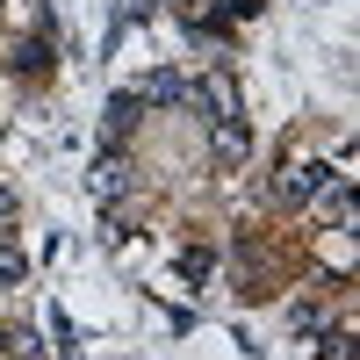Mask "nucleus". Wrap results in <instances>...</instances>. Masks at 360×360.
<instances>
[{"label":"nucleus","instance_id":"1","mask_svg":"<svg viewBox=\"0 0 360 360\" xmlns=\"http://www.w3.org/2000/svg\"><path fill=\"white\" fill-rule=\"evenodd\" d=\"M209 152H217V166H245V152H252L245 115H217V123H209Z\"/></svg>","mask_w":360,"mask_h":360},{"label":"nucleus","instance_id":"2","mask_svg":"<svg viewBox=\"0 0 360 360\" xmlns=\"http://www.w3.org/2000/svg\"><path fill=\"white\" fill-rule=\"evenodd\" d=\"M332 180V166H317V159H295V166H281V180H274V195L281 202H317V188Z\"/></svg>","mask_w":360,"mask_h":360},{"label":"nucleus","instance_id":"3","mask_svg":"<svg viewBox=\"0 0 360 360\" xmlns=\"http://www.w3.org/2000/svg\"><path fill=\"white\" fill-rule=\"evenodd\" d=\"M188 101L209 108V123H217V115H238V86H231V72H209L202 86H188Z\"/></svg>","mask_w":360,"mask_h":360},{"label":"nucleus","instance_id":"4","mask_svg":"<svg viewBox=\"0 0 360 360\" xmlns=\"http://www.w3.org/2000/svg\"><path fill=\"white\" fill-rule=\"evenodd\" d=\"M137 101H159V108H180V101H188V79H180L173 65H159V72H144Z\"/></svg>","mask_w":360,"mask_h":360},{"label":"nucleus","instance_id":"5","mask_svg":"<svg viewBox=\"0 0 360 360\" xmlns=\"http://www.w3.org/2000/svg\"><path fill=\"white\" fill-rule=\"evenodd\" d=\"M317 217H324V224H346V217H353V180H339V173L324 180V188H317Z\"/></svg>","mask_w":360,"mask_h":360},{"label":"nucleus","instance_id":"6","mask_svg":"<svg viewBox=\"0 0 360 360\" xmlns=\"http://www.w3.org/2000/svg\"><path fill=\"white\" fill-rule=\"evenodd\" d=\"M137 115H144V101H137V86H123V94H108V115H101V130H108V137H123V130L137 123Z\"/></svg>","mask_w":360,"mask_h":360},{"label":"nucleus","instance_id":"7","mask_svg":"<svg viewBox=\"0 0 360 360\" xmlns=\"http://www.w3.org/2000/svg\"><path fill=\"white\" fill-rule=\"evenodd\" d=\"M44 65H51V22H44V37L15 44V72H44Z\"/></svg>","mask_w":360,"mask_h":360},{"label":"nucleus","instance_id":"8","mask_svg":"<svg viewBox=\"0 0 360 360\" xmlns=\"http://www.w3.org/2000/svg\"><path fill=\"white\" fill-rule=\"evenodd\" d=\"M123 188H130V166H123V159H101V166H94V195H101V202H115Z\"/></svg>","mask_w":360,"mask_h":360},{"label":"nucleus","instance_id":"9","mask_svg":"<svg viewBox=\"0 0 360 360\" xmlns=\"http://www.w3.org/2000/svg\"><path fill=\"white\" fill-rule=\"evenodd\" d=\"M22 281H29V259L15 245H0V288H22Z\"/></svg>","mask_w":360,"mask_h":360},{"label":"nucleus","instance_id":"10","mask_svg":"<svg viewBox=\"0 0 360 360\" xmlns=\"http://www.w3.org/2000/svg\"><path fill=\"white\" fill-rule=\"evenodd\" d=\"M288 324H295L303 339H317V332H324V310H317V303H295V310H288Z\"/></svg>","mask_w":360,"mask_h":360},{"label":"nucleus","instance_id":"11","mask_svg":"<svg viewBox=\"0 0 360 360\" xmlns=\"http://www.w3.org/2000/svg\"><path fill=\"white\" fill-rule=\"evenodd\" d=\"M317 339H324V353H317V360H353V353H360V346H353V332H317Z\"/></svg>","mask_w":360,"mask_h":360},{"label":"nucleus","instance_id":"12","mask_svg":"<svg viewBox=\"0 0 360 360\" xmlns=\"http://www.w3.org/2000/svg\"><path fill=\"white\" fill-rule=\"evenodd\" d=\"M180 274H188V281H209V252H180Z\"/></svg>","mask_w":360,"mask_h":360},{"label":"nucleus","instance_id":"13","mask_svg":"<svg viewBox=\"0 0 360 360\" xmlns=\"http://www.w3.org/2000/svg\"><path fill=\"white\" fill-rule=\"evenodd\" d=\"M173 15L180 22H202V0H173Z\"/></svg>","mask_w":360,"mask_h":360},{"label":"nucleus","instance_id":"14","mask_svg":"<svg viewBox=\"0 0 360 360\" xmlns=\"http://www.w3.org/2000/svg\"><path fill=\"white\" fill-rule=\"evenodd\" d=\"M8 217H15V195H8V188H0V224H8Z\"/></svg>","mask_w":360,"mask_h":360},{"label":"nucleus","instance_id":"15","mask_svg":"<svg viewBox=\"0 0 360 360\" xmlns=\"http://www.w3.org/2000/svg\"><path fill=\"white\" fill-rule=\"evenodd\" d=\"M0 353H8V332H0Z\"/></svg>","mask_w":360,"mask_h":360}]
</instances>
